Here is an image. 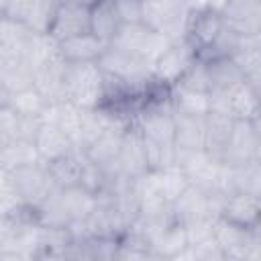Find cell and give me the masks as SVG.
<instances>
[{
	"instance_id": "obj_26",
	"label": "cell",
	"mask_w": 261,
	"mask_h": 261,
	"mask_svg": "<svg viewBox=\"0 0 261 261\" xmlns=\"http://www.w3.org/2000/svg\"><path fill=\"white\" fill-rule=\"evenodd\" d=\"M82 114H84V108L71 104L69 100H61V102H49L45 112L41 114V118H43V122H51V124L59 126L73 141V147H75Z\"/></svg>"
},
{
	"instance_id": "obj_32",
	"label": "cell",
	"mask_w": 261,
	"mask_h": 261,
	"mask_svg": "<svg viewBox=\"0 0 261 261\" xmlns=\"http://www.w3.org/2000/svg\"><path fill=\"white\" fill-rule=\"evenodd\" d=\"M35 35L37 33H33L24 22L10 20V18L2 16V20H0V51L18 53V55L27 57V51H29Z\"/></svg>"
},
{
	"instance_id": "obj_16",
	"label": "cell",
	"mask_w": 261,
	"mask_h": 261,
	"mask_svg": "<svg viewBox=\"0 0 261 261\" xmlns=\"http://www.w3.org/2000/svg\"><path fill=\"white\" fill-rule=\"evenodd\" d=\"M135 194L139 200V214L159 216L169 212V202L163 194L157 171H145L143 175L135 177Z\"/></svg>"
},
{
	"instance_id": "obj_48",
	"label": "cell",
	"mask_w": 261,
	"mask_h": 261,
	"mask_svg": "<svg viewBox=\"0 0 261 261\" xmlns=\"http://www.w3.org/2000/svg\"><path fill=\"white\" fill-rule=\"evenodd\" d=\"M2 16L10 20L24 22L29 16V10L33 6V0H2Z\"/></svg>"
},
{
	"instance_id": "obj_14",
	"label": "cell",
	"mask_w": 261,
	"mask_h": 261,
	"mask_svg": "<svg viewBox=\"0 0 261 261\" xmlns=\"http://www.w3.org/2000/svg\"><path fill=\"white\" fill-rule=\"evenodd\" d=\"M222 29H224V22L216 6H210V4L198 6V8H192L190 12L188 27H186V41L198 53L206 49Z\"/></svg>"
},
{
	"instance_id": "obj_46",
	"label": "cell",
	"mask_w": 261,
	"mask_h": 261,
	"mask_svg": "<svg viewBox=\"0 0 261 261\" xmlns=\"http://www.w3.org/2000/svg\"><path fill=\"white\" fill-rule=\"evenodd\" d=\"M114 8L122 24L143 22V8L145 0H114Z\"/></svg>"
},
{
	"instance_id": "obj_27",
	"label": "cell",
	"mask_w": 261,
	"mask_h": 261,
	"mask_svg": "<svg viewBox=\"0 0 261 261\" xmlns=\"http://www.w3.org/2000/svg\"><path fill=\"white\" fill-rule=\"evenodd\" d=\"M206 69H208V82H210V90L208 92L228 94V92H232L237 86H241L245 82L241 69L237 67V63L230 57L210 59V61H206Z\"/></svg>"
},
{
	"instance_id": "obj_24",
	"label": "cell",
	"mask_w": 261,
	"mask_h": 261,
	"mask_svg": "<svg viewBox=\"0 0 261 261\" xmlns=\"http://www.w3.org/2000/svg\"><path fill=\"white\" fill-rule=\"evenodd\" d=\"M108 45L100 41L94 33H82L75 37H69L59 43V53L65 61H98Z\"/></svg>"
},
{
	"instance_id": "obj_18",
	"label": "cell",
	"mask_w": 261,
	"mask_h": 261,
	"mask_svg": "<svg viewBox=\"0 0 261 261\" xmlns=\"http://www.w3.org/2000/svg\"><path fill=\"white\" fill-rule=\"evenodd\" d=\"M171 216L175 222H179L181 226H190L194 222L212 218L208 214V206H206V194L204 190L196 188V186H188L169 206ZM214 220V218H212Z\"/></svg>"
},
{
	"instance_id": "obj_15",
	"label": "cell",
	"mask_w": 261,
	"mask_h": 261,
	"mask_svg": "<svg viewBox=\"0 0 261 261\" xmlns=\"http://www.w3.org/2000/svg\"><path fill=\"white\" fill-rule=\"evenodd\" d=\"M65 65L67 61L59 53L33 67V86L47 98V102L65 100Z\"/></svg>"
},
{
	"instance_id": "obj_54",
	"label": "cell",
	"mask_w": 261,
	"mask_h": 261,
	"mask_svg": "<svg viewBox=\"0 0 261 261\" xmlns=\"http://www.w3.org/2000/svg\"><path fill=\"white\" fill-rule=\"evenodd\" d=\"M0 4H2V0H0Z\"/></svg>"
},
{
	"instance_id": "obj_13",
	"label": "cell",
	"mask_w": 261,
	"mask_h": 261,
	"mask_svg": "<svg viewBox=\"0 0 261 261\" xmlns=\"http://www.w3.org/2000/svg\"><path fill=\"white\" fill-rule=\"evenodd\" d=\"M88 31H90V8L73 0H59L47 35L57 43H61L69 37L88 33Z\"/></svg>"
},
{
	"instance_id": "obj_43",
	"label": "cell",
	"mask_w": 261,
	"mask_h": 261,
	"mask_svg": "<svg viewBox=\"0 0 261 261\" xmlns=\"http://www.w3.org/2000/svg\"><path fill=\"white\" fill-rule=\"evenodd\" d=\"M157 173H159V181H161L163 194H165V198H167V202H169V206H171V202L190 186V181H188L184 169H181L177 163L171 165V167H167V169H161V171H157Z\"/></svg>"
},
{
	"instance_id": "obj_20",
	"label": "cell",
	"mask_w": 261,
	"mask_h": 261,
	"mask_svg": "<svg viewBox=\"0 0 261 261\" xmlns=\"http://www.w3.org/2000/svg\"><path fill=\"white\" fill-rule=\"evenodd\" d=\"M0 84L10 94L33 86V69L24 55L0 51Z\"/></svg>"
},
{
	"instance_id": "obj_35",
	"label": "cell",
	"mask_w": 261,
	"mask_h": 261,
	"mask_svg": "<svg viewBox=\"0 0 261 261\" xmlns=\"http://www.w3.org/2000/svg\"><path fill=\"white\" fill-rule=\"evenodd\" d=\"M47 169L59 190L71 188L80 184V171H82V151H71L63 157H57L47 163Z\"/></svg>"
},
{
	"instance_id": "obj_44",
	"label": "cell",
	"mask_w": 261,
	"mask_h": 261,
	"mask_svg": "<svg viewBox=\"0 0 261 261\" xmlns=\"http://www.w3.org/2000/svg\"><path fill=\"white\" fill-rule=\"evenodd\" d=\"M175 86H181V88H188V90H194V92H206L210 90V82H208V69H206V61L202 59H196L188 71L179 77V82Z\"/></svg>"
},
{
	"instance_id": "obj_41",
	"label": "cell",
	"mask_w": 261,
	"mask_h": 261,
	"mask_svg": "<svg viewBox=\"0 0 261 261\" xmlns=\"http://www.w3.org/2000/svg\"><path fill=\"white\" fill-rule=\"evenodd\" d=\"M57 4H59V0H33V6L29 10L24 24L37 35H47Z\"/></svg>"
},
{
	"instance_id": "obj_36",
	"label": "cell",
	"mask_w": 261,
	"mask_h": 261,
	"mask_svg": "<svg viewBox=\"0 0 261 261\" xmlns=\"http://www.w3.org/2000/svg\"><path fill=\"white\" fill-rule=\"evenodd\" d=\"M169 100L173 106V112L177 114H192V116H204L210 110L208 94L206 92H194L181 86L169 88Z\"/></svg>"
},
{
	"instance_id": "obj_37",
	"label": "cell",
	"mask_w": 261,
	"mask_h": 261,
	"mask_svg": "<svg viewBox=\"0 0 261 261\" xmlns=\"http://www.w3.org/2000/svg\"><path fill=\"white\" fill-rule=\"evenodd\" d=\"M61 196H63V204H65L67 214H69L71 220H84V218H88L92 214V210L98 206L96 194H92L90 190L82 188L80 184L61 190Z\"/></svg>"
},
{
	"instance_id": "obj_6",
	"label": "cell",
	"mask_w": 261,
	"mask_h": 261,
	"mask_svg": "<svg viewBox=\"0 0 261 261\" xmlns=\"http://www.w3.org/2000/svg\"><path fill=\"white\" fill-rule=\"evenodd\" d=\"M198 59L196 49L186 41H173L151 65V75L153 84L171 88L179 82V77L188 71V67Z\"/></svg>"
},
{
	"instance_id": "obj_51",
	"label": "cell",
	"mask_w": 261,
	"mask_h": 261,
	"mask_svg": "<svg viewBox=\"0 0 261 261\" xmlns=\"http://www.w3.org/2000/svg\"><path fill=\"white\" fill-rule=\"evenodd\" d=\"M73 2H77V4H82V6H86V8H92V6H96L100 0H73Z\"/></svg>"
},
{
	"instance_id": "obj_31",
	"label": "cell",
	"mask_w": 261,
	"mask_h": 261,
	"mask_svg": "<svg viewBox=\"0 0 261 261\" xmlns=\"http://www.w3.org/2000/svg\"><path fill=\"white\" fill-rule=\"evenodd\" d=\"M120 24L122 22L118 18V12L114 8V2L100 0L96 6L90 8V33H94L106 45L114 39V35L120 29Z\"/></svg>"
},
{
	"instance_id": "obj_12",
	"label": "cell",
	"mask_w": 261,
	"mask_h": 261,
	"mask_svg": "<svg viewBox=\"0 0 261 261\" xmlns=\"http://www.w3.org/2000/svg\"><path fill=\"white\" fill-rule=\"evenodd\" d=\"M12 177H14L16 186H18V192L22 196V202L29 208L37 206L51 192L57 190V186H55V181H53V177H51V173L47 169V163H43V161L12 171Z\"/></svg>"
},
{
	"instance_id": "obj_53",
	"label": "cell",
	"mask_w": 261,
	"mask_h": 261,
	"mask_svg": "<svg viewBox=\"0 0 261 261\" xmlns=\"http://www.w3.org/2000/svg\"><path fill=\"white\" fill-rule=\"evenodd\" d=\"M106 2H114V0H106Z\"/></svg>"
},
{
	"instance_id": "obj_33",
	"label": "cell",
	"mask_w": 261,
	"mask_h": 261,
	"mask_svg": "<svg viewBox=\"0 0 261 261\" xmlns=\"http://www.w3.org/2000/svg\"><path fill=\"white\" fill-rule=\"evenodd\" d=\"M31 212H33L35 222L41 224V226H67L71 222L59 188L55 192H51L43 202L33 206Z\"/></svg>"
},
{
	"instance_id": "obj_47",
	"label": "cell",
	"mask_w": 261,
	"mask_h": 261,
	"mask_svg": "<svg viewBox=\"0 0 261 261\" xmlns=\"http://www.w3.org/2000/svg\"><path fill=\"white\" fill-rule=\"evenodd\" d=\"M16 135H18V114L10 104H6L0 108V145L16 139Z\"/></svg>"
},
{
	"instance_id": "obj_23",
	"label": "cell",
	"mask_w": 261,
	"mask_h": 261,
	"mask_svg": "<svg viewBox=\"0 0 261 261\" xmlns=\"http://www.w3.org/2000/svg\"><path fill=\"white\" fill-rule=\"evenodd\" d=\"M259 216H261V198L247 196V194H230L220 214V218L234 222L239 226H245V228L257 226Z\"/></svg>"
},
{
	"instance_id": "obj_10",
	"label": "cell",
	"mask_w": 261,
	"mask_h": 261,
	"mask_svg": "<svg viewBox=\"0 0 261 261\" xmlns=\"http://www.w3.org/2000/svg\"><path fill=\"white\" fill-rule=\"evenodd\" d=\"M222 22L237 35L261 33V0H220L216 4Z\"/></svg>"
},
{
	"instance_id": "obj_38",
	"label": "cell",
	"mask_w": 261,
	"mask_h": 261,
	"mask_svg": "<svg viewBox=\"0 0 261 261\" xmlns=\"http://www.w3.org/2000/svg\"><path fill=\"white\" fill-rule=\"evenodd\" d=\"M143 149H145V161H147L149 171H161L177 163V151L173 145L157 143V141L143 137Z\"/></svg>"
},
{
	"instance_id": "obj_49",
	"label": "cell",
	"mask_w": 261,
	"mask_h": 261,
	"mask_svg": "<svg viewBox=\"0 0 261 261\" xmlns=\"http://www.w3.org/2000/svg\"><path fill=\"white\" fill-rule=\"evenodd\" d=\"M41 126H43L41 116H18V135H16V139H24V141L35 143Z\"/></svg>"
},
{
	"instance_id": "obj_50",
	"label": "cell",
	"mask_w": 261,
	"mask_h": 261,
	"mask_svg": "<svg viewBox=\"0 0 261 261\" xmlns=\"http://www.w3.org/2000/svg\"><path fill=\"white\" fill-rule=\"evenodd\" d=\"M6 104H10V92L0 84V108L6 106Z\"/></svg>"
},
{
	"instance_id": "obj_42",
	"label": "cell",
	"mask_w": 261,
	"mask_h": 261,
	"mask_svg": "<svg viewBox=\"0 0 261 261\" xmlns=\"http://www.w3.org/2000/svg\"><path fill=\"white\" fill-rule=\"evenodd\" d=\"M177 259H190V261H224L222 249L214 241V237L202 239L198 243H190Z\"/></svg>"
},
{
	"instance_id": "obj_5",
	"label": "cell",
	"mask_w": 261,
	"mask_h": 261,
	"mask_svg": "<svg viewBox=\"0 0 261 261\" xmlns=\"http://www.w3.org/2000/svg\"><path fill=\"white\" fill-rule=\"evenodd\" d=\"M108 45L135 53L153 65V61L171 45V41L163 33H157L145 27L143 22H135V24H120L114 39Z\"/></svg>"
},
{
	"instance_id": "obj_22",
	"label": "cell",
	"mask_w": 261,
	"mask_h": 261,
	"mask_svg": "<svg viewBox=\"0 0 261 261\" xmlns=\"http://www.w3.org/2000/svg\"><path fill=\"white\" fill-rule=\"evenodd\" d=\"M204 116H192V114H177L175 112L173 147L177 153L204 149Z\"/></svg>"
},
{
	"instance_id": "obj_52",
	"label": "cell",
	"mask_w": 261,
	"mask_h": 261,
	"mask_svg": "<svg viewBox=\"0 0 261 261\" xmlns=\"http://www.w3.org/2000/svg\"><path fill=\"white\" fill-rule=\"evenodd\" d=\"M0 20H2V6H0Z\"/></svg>"
},
{
	"instance_id": "obj_34",
	"label": "cell",
	"mask_w": 261,
	"mask_h": 261,
	"mask_svg": "<svg viewBox=\"0 0 261 261\" xmlns=\"http://www.w3.org/2000/svg\"><path fill=\"white\" fill-rule=\"evenodd\" d=\"M228 112L237 120H255L259 118V90L243 82L230 92Z\"/></svg>"
},
{
	"instance_id": "obj_4",
	"label": "cell",
	"mask_w": 261,
	"mask_h": 261,
	"mask_svg": "<svg viewBox=\"0 0 261 261\" xmlns=\"http://www.w3.org/2000/svg\"><path fill=\"white\" fill-rule=\"evenodd\" d=\"M192 6L188 0H145L143 24L163 33L171 43L186 39V27Z\"/></svg>"
},
{
	"instance_id": "obj_28",
	"label": "cell",
	"mask_w": 261,
	"mask_h": 261,
	"mask_svg": "<svg viewBox=\"0 0 261 261\" xmlns=\"http://www.w3.org/2000/svg\"><path fill=\"white\" fill-rule=\"evenodd\" d=\"M39 151L35 147L33 141H24V139H12L4 145H0V169L4 171H16L20 167L39 163Z\"/></svg>"
},
{
	"instance_id": "obj_1",
	"label": "cell",
	"mask_w": 261,
	"mask_h": 261,
	"mask_svg": "<svg viewBox=\"0 0 261 261\" xmlns=\"http://www.w3.org/2000/svg\"><path fill=\"white\" fill-rule=\"evenodd\" d=\"M106 75L96 61H73L65 65V100L80 108H98L104 102Z\"/></svg>"
},
{
	"instance_id": "obj_30",
	"label": "cell",
	"mask_w": 261,
	"mask_h": 261,
	"mask_svg": "<svg viewBox=\"0 0 261 261\" xmlns=\"http://www.w3.org/2000/svg\"><path fill=\"white\" fill-rule=\"evenodd\" d=\"M186 247H188L186 228L179 222H175V220H171L155 237V241L151 243V249H153L155 259H177Z\"/></svg>"
},
{
	"instance_id": "obj_17",
	"label": "cell",
	"mask_w": 261,
	"mask_h": 261,
	"mask_svg": "<svg viewBox=\"0 0 261 261\" xmlns=\"http://www.w3.org/2000/svg\"><path fill=\"white\" fill-rule=\"evenodd\" d=\"M230 59L241 69L245 82L259 90V82H261V33L241 35L237 51L230 55Z\"/></svg>"
},
{
	"instance_id": "obj_25",
	"label": "cell",
	"mask_w": 261,
	"mask_h": 261,
	"mask_svg": "<svg viewBox=\"0 0 261 261\" xmlns=\"http://www.w3.org/2000/svg\"><path fill=\"white\" fill-rule=\"evenodd\" d=\"M35 147L39 151V157L43 163H49L57 157H63L71 151H75L73 141L55 124L51 122H43L37 139H35Z\"/></svg>"
},
{
	"instance_id": "obj_19",
	"label": "cell",
	"mask_w": 261,
	"mask_h": 261,
	"mask_svg": "<svg viewBox=\"0 0 261 261\" xmlns=\"http://www.w3.org/2000/svg\"><path fill=\"white\" fill-rule=\"evenodd\" d=\"M130 124H133L130 120H124V122H116V124L108 126L92 145H88L82 151L84 157L94 161V163H98V165H106L112 159H116V155H118V151L122 147V139H124V135H126Z\"/></svg>"
},
{
	"instance_id": "obj_40",
	"label": "cell",
	"mask_w": 261,
	"mask_h": 261,
	"mask_svg": "<svg viewBox=\"0 0 261 261\" xmlns=\"http://www.w3.org/2000/svg\"><path fill=\"white\" fill-rule=\"evenodd\" d=\"M27 204L18 192V186L10 171L0 169V216H10L22 210Z\"/></svg>"
},
{
	"instance_id": "obj_2",
	"label": "cell",
	"mask_w": 261,
	"mask_h": 261,
	"mask_svg": "<svg viewBox=\"0 0 261 261\" xmlns=\"http://www.w3.org/2000/svg\"><path fill=\"white\" fill-rule=\"evenodd\" d=\"M96 63L100 65L104 75L114 77L137 92H147L153 86L151 63L135 53H128V51L108 45Z\"/></svg>"
},
{
	"instance_id": "obj_21",
	"label": "cell",
	"mask_w": 261,
	"mask_h": 261,
	"mask_svg": "<svg viewBox=\"0 0 261 261\" xmlns=\"http://www.w3.org/2000/svg\"><path fill=\"white\" fill-rule=\"evenodd\" d=\"M232 126H234L232 116L220 112H208L204 116V151L220 159L230 141Z\"/></svg>"
},
{
	"instance_id": "obj_9",
	"label": "cell",
	"mask_w": 261,
	"mask_h": 261,
	"mask_svg": "<svg viewBox=\"0 0 261 261\" xmlns=\"http://www.w3.org/2000/svg\"><path fill=\"white\" fill-rule=\"evenodd\" d=\"M216 188L228 196L247 194V196L261 198V159H253L239 165L222 163Z\"/></svg>"
},
{
	"instance_id": "obj_39",
	"label": "cell",
	"mask_w": 261,
	"mask_h": 261,
	"mask_svg": "<svg viewBox=\"0 0 261 261\" xmlns=\"http://www.w3.org/2000/svg\"><path fill=\"white\" fill-rule=\"evenodd\" d=\"M47 104V98L35 86L10 94V106L16 110L18 116H41Z\"/></svg>"
},
{
	"instance_id": "obj_3",
	"label": "cell",
	"mask_w": 261,
	"mask_h": 261,
	"mask_svg": "<svg viewBox=\"0 0 261 261\" xmlns=\"http://www.w3.org/2000/svg\"><path fill=\"white\" fill-rule=\"evenodd\" d=\"M261 226H239L224 218L214 220L212 237L222 249L224 261H257L261 259Z\"/></svg>"
},
{
	"instance_id": "obj_29",
	"label": "cell",
	"mask_w": 261,
	"mask_h": 261,
	"mask_svg": "<svg viewBox=\"0 0 261 261\" xmlns=\"http://www.w3.org/2000/svg\"><path fill=\"white\" fill-rule=\"evenodd\" d=\"M71 243L67 226H41L37 234V259H65Z\"/></svg>"
},
{
	"instance_id": "obj_11",
	"label": "cell",
	"mask_w": 261,
	"mask_h": 261,
	"mask_svg": "<svg viewBox=\"0 0 261 261\" xmlns=\"http://www.w3.org/2000/svg\"><path fill=\"white\" fill-rule=\"evenodd\" d=\"M177 165L184 169L190 186H196V188H200L204 192L218 186L222 161L212 157L204 149L188 151V153H177Z\"/></svg>"
},
{
	"instance_id": "obj_8",
	"label": "cell",
	"mask_w": 261,
	"mask_h": 261,
	"mask_svg": "<svg viewBox=\"0 0 261 261\" xmlns=\"http://www.w3.org/2000/svg\"><path fill=\"white\" fill-rule=\"evenodd\" d=\"M106 175H126V177H139L143 175L147 169V161H145V149H143V137L139 133V128L135 126V122L128 126L124 139H122V147L116 155V159H112L110 163L102 165Z\"/></svg>"
},
{
	"instance_id": "obj_45",
	"label": "cell",
	"mask_w": 261,
	"mask_h": 261,
	"mask_svg": "<svg viewBox=\"0 0 261 261\" xmlns=\"http://www.w3.org/2000/svg\"><path fill=\"white\" fill-rule=\"evenodd\" d=\"M106 171H104V167L102 165H98V163H94V161H90V159H86L84 157V153H82V171H80V186L82 188H86V190H90L92 194H98L104 186H106Z\"/></svg>"
},
{
	"instance_id": "obj_7",
	"label": "cell",
	"mask_w": 261,
	"mask_h": 261,
	"mask_svg": "<svg viewBox=\"0 0 261 261\" xmlns=\"http://www.w3.org/2000/svg\"><path fill=\"white\" fill-rule=\"evenodd\" d=\"M253 159H261V133H259V118L255 120H237L232 126L230 141L220 157L222 163L239 165Z\"/></svg>"
}]
</instances>
